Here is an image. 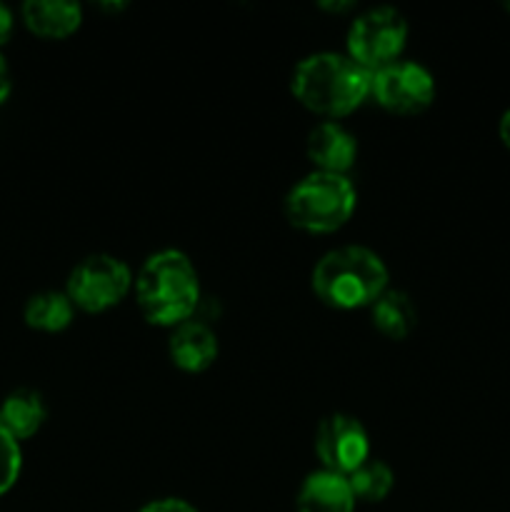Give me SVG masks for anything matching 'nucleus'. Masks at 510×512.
Instances as JSON below:
<instances>
[{"instance_id":"1","label":"nucleus","mask_w":510,"mask_h":512,"mask_svg":"<svg viewBox=\"0 0 510 512\" xmlns=\"http://www.w3.org/2000/svg\"><path fill=\"white\" fill-rule=\"evenodd\" d=\"M373 73L360 68L350 55L315 53L300 60L293 73V95L313 113L343 118L370 95Z\"/></svg>"},{"instance_id":"2","label":"nucleus","mask_w":510,"mask_h":512,"mask_svg":"<svg viewBox=\"0 0 510 512\" xmlns=\"http://www.w3.org/2000/svg\"><path fill=\"white\" fill-rule=\"evenodd\" d=\"M140 313L153 325H173L193 315L200 300V283L193 263L180 250H163L145 260L135 278Z\"/></svg>"},{"instance_id":"3","label":"nucleus","mask_w":510,"mask_h":512,"mask_svg":"<svg viewBox=\"0 0 510 512\" xmlns=\"http://www.w3.org/2000/svg\"><path fill=\"white\" fill-rule=\"evenodd\" d=\"M388 285V268L368 248L345 245L330 250L313 270V290L325 305L355 310L373 305Z\"/></svg>"},{"instance_id":"4","label":"nucleus","mask_w":510,"mask_h":512,"mask_svg":"<svg viewBox=\"0 0 510 512\" xmlns=\"http://www.w3.org/2000/svg\"><path fill=\"white\" fill-rule=\"evenodd\" d=\"M355 210V188L345 175L310 173L285 200L290 223L308 233H333L343 228Z\"/></svg>"},{"instance_id":"5","label":"nucleus","mask_w":510,"mask_h":512,"mask_svg":"<svg viewBox=\"0 0 510 512\" xmlns=\"http://www.w3.org/2000/svg\"><path fill=\"white\" fill-rule=\"evenodd\" d=\"M408 40V23L395 8H373L353 20L348 30V55L368 73L398 63Z\"/></svg>"},{"instance_id":"6","label":"nucleus","mask_w":510,"mask_h":512,"mask_svg":"<svg viewBox=\"0 0 510 512\" xmlns=\"http://www.w3.org/2000/svg\"><path fill=\"white\" fill-rule=\"evenodd\" d=\"M133 288V275L113 255H90L75 265L68 278V298L85 313H103L118 305Z\"/></svg>"},{"instance_id":"7","label":"nucleus","mask_w":510,"mask_h":512,"mask_svg":"<svg viewBox=\"0 0 510 512\" xmlns=\"http://www.w3.org/2000/svg\"><path fill=\"white\" fill-rule=\"evenodd\" d=\"M370 95L395 115H418L435 100V80L423 65L398 60L375 70L370 80Z\"/></svg>"},{"instance_id":"8","label":"nucleus","mask_w":510,"mask_h":512,"mask_svg":"<svg viewBox=\"0 0 510 512\" xmlns=\"http://www.w3.org/2000/svg\"><path fill=\"white\" fill-rule=\"evenodd\" d=\"M315 453L323 463V470L348 478L365 460H370L368 433L353 415L335 413L318 425Z\"/></svg>"},{"instance_id":"9","label":"nucleus","mask_w":510,"mask_h":512,"mask_svg":"<svg viewBox=\"0 0 510 512\" xmlns=\"http://www.w3.org/2000/svg\"><path fill=\"white\" fill-rule=\"evenodd\" d=\"M358 145L355 138L338 123H320L308 135V158L320 173L345 175L355 163Z\"/></svg>"},{"instance_id":"10","label":"nucleus","mask_w":510,"mask_h":512,"mask_svg":"<svg viewBox=\"0 0 510 512\" xmlns=\"http://www.w3.org/2000/svg\"><path fill=\"white\" fill-rule=\"evenodd\" d=\"M168 353L170 360L185 373H203L218 358V338L203 323L185 320L170 335Z\"/></svg>"},{"instance_id":"11","label":"nucleus","mask_w":510,"mask_h":512,"mask_svg":"<svg viewBox=\"0 0 510 512\" xmlns=\"http://www.w3.org/2000/svg\"><path fill=\"white\" fill-rule=\"evenodd\" d=\"M355 495L343 475L318 470L303 483L298 512H353Z\"/></svg>"},{"instance_id":"12","label":"nucleus","mask_w":510,"mask_h":512,"mask_svg":"<svg viewBox=\"0 0 510 512\" xmlns=\"http://www.w3.org/2000/svg\"><path fill=\"white\" fill-rule=\"evenodd\" d=\"M25 25L40 38H68L80 28V5L68 0H28L23 5Z\"/></svg>"},{"instance_id":"13","label":"nucleus","mask_w":510,"mask_h":512,"mask_svg":"<svg viewBox=\"0 0 510 512\" xmlns=\"http://www.w3.org/2000/svg\"><path fill=\"white\" fill-rule=\"evenodd\" d=\"M373 325L390 340H403L418 325V310H415L410 295L403 290H385L373 305H370Z\"/></svg>"},{"instance_id":"14","label":"nucleus","mask_w":510,"mask_h":512,"mask_svg":"<svg viewBox=\"0 0 510 512\" xmlns=\"http://www.w3.org/2000/svg\"><path fill=\"white\" fill-rule=\"evenodd\" d=\"M45 420L43 398L33 390H18L0 405V428L13 435L15 440H25L40 430Z\"/></svg>"},{"instance_id":"15","label":"nucleus","mask_w":510,"mask_h":512,"mask_svg":"<svg viewBox=\"0 0 510 512\" xmlns=\"http://www.w3.org/2000/svg\"><path fill=\"white\" fill-rule=\"evenodd\" d=\"M73 300L68 293H40L28 300L25 305V323L35 330H45V333H58V330L68 328L73 320Z\"/></svg>"},{"instance_id":"16","label":"nucleus","mask_w":510,"mask_h":512,"mask_svg":"<svg viewBox=\"0 0 510 512\" xmlns=\"http://www.w3.org/2000/svg\"><path fill=\"white\" fill-rule=\"evenodd\" d=\"M345 480H348L355 500H363V503H380V500H385L395 483L393 470L385 463H380V460H365V463L360 465L355 473H350Z\"/></svg>"},{"instance_id":"17","label":"nucleus","mask_w":510,"mask_h":512,"mask_svg":"<svg viewBox=\"0 0 510 512\" xmlns=\"http://www.w3.org/2000/svg\"><path fill=\"white\" fill-rule=\"evenodd\" d=\"M20 473V448L18 440L0 428V495L8 493Z\"/></svg>"},{"instance_id":"18","label":"nucleus","mask_w":510,"mask_h":512,"mask_svg":"<svg viewBox=\"0 0 510 512\" xmlns=\"http://www.w3.org/2000/svg\"><path fill=\"white\" fill-rule=\"evenodd\" d=\"M140 512H198L193 505H188L185 500H175V498H165V500H155V503L145 505Z\"/></svg>"},{"instance_id":"19","label":"nucleus","mask_w":510,"mask_h":512,"mask_svg":"<svg viewBox=\"0 0 510 512\" xmlns=\"http://www.w3.org/2000/svg\"><path fill=\"white\" fill-rule=\"evenodd\" d=\"M10 28H13V15H10V10L0 3V43H5V38L10 35Z\"/></svg>"},{"instance_id":"20","label":"nucleus","mask_w":510,"mask_h":512,"mask_svg":"<svg viewBox=\"0 0 510 512\" xmlns=\"http://www.w3.org/2000/svg\"><path fill=\"white\" fill-rule=\"evenodd\" d=\"M10 93V75H8V65H5V60L0 58V103H3L5 98H8Z\"/></svg>"},{"instance_id":"21","label":"nucleus","mask_w":510,"mask_h":512,"mask_svg":"<svg viewBox=\"0 0 510 512\" xmlns=\"http://www.w3.org/2000/svg\"><path fill=\"white\" fill-rule=\"evenodd\" d=\"M500 140L505 143V148H510V110L500 118Z\"/></svg>"},{"instance_id":"22","label":"nucleus","mask_w":510,"mask_h":512,"mask_svg":"<svg viewBox=\"0 0 510 512\" xmlns=\"http://www.w3.org/2000/svg\"><path fill=\"white\" fill-rule=\"evenodd\" d=\"M508 10H510V5H508Z\"/></svg>"}]
</instances>
